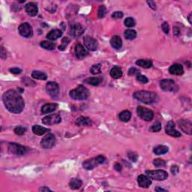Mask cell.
<instances>
[{
    "label": "cell",
    "mask_w": 192,
    "mask_h": 192,
    "mask_svg": "<svg viewBox=\"0 0 192 192\" xmlns=\"http://www.w3.org/2000/svg\"><path fill=\"white\" fill-rule=\"evenodd\" d=\"M155 190L156 191H167L165 189H163V188H155Z\"/></svg>",
    "instance_id": "11a10c76"
},
{
    "label": "cell",
    "mask_w": 192,
    "mask_h": 192,
    "mask_svg": "<svg viewBox=\"0 0 192 192\" xmlns=\"http://www.w3.org/2000/svg\"><path fill=\"white\" fill-rule=\"evenodd\" d=\"M180 33H181V32H180V29H179V27H174V35L179 36V35H180Z\"/></svg>",
    "instance_id": "f907efd6"
},
{
    "label": "cell",
    "mask_w": 192,
    "mask_h": 192,
    "mask_svg": "<svg viewBox=\"0 0 192 192\" xmlns=\"http://www.w3.org/2000/svg\"><path fill=\"white\" fill-rule=\"evenodd\" d=\"M165 132L166 134L171 137H179L181 136L180 132H179L175 129V124L173 121H170V122L166 125L165 126Z\"/></svg>",
    "instance_id": "9a60e30c"
},
{
    "label": "cell",
    "mask_w": 192,
    "mask_h": 192,
    "mask_svg": "<svg viewBox=\"0 0 192 192\" xmlns=\"http://www.w3.org/2000/svg\"><path fill=\"white\" fill-rule=\"evenodd\" d=\"M18 31L20 35L25 38H30L33 35V30H32V27L28 23H23L20 24V27H18Z\"/></svg>",
    "instance_id": "30bf717a"
},
{
    "label": "cell",
    "mask_w": 192,
    "mask_h": 192,
    "mask_svg": "<svg viewBox=\"0 0 192 192\" xmlns=\"http://www.w3.org/2000/svg\"><path fill=\"white\" fill-rule=\"evenodd\" d=\"M125 27L131 28V27H134L136 25V21L133 17H127L125 20Z\"/></svg>",
    "instance_id": "d590c367"
},
{
    "label": "cell",
    "mask_w": 192,
    "mask_h": 192,
    "mask_svg": "<svg viewBox=\"0 0 192 192\" xmlns=\"http://www.w3.org/2000/svg\"><path fill=\"white\" fill-rule=\"evenodd\" d=\"M149 130L152 132H158V131L161 130V124L160 122H156V123L153 125Z\"/></svg>",
    "instance_id": "ab89813d"
},
{
    "label": "cell",
    "mask_w": 192,
    "mask_h": 192,
    "mask_svg": "<svg viewBox=\"0 0 192 192\" xmlns=\"http://www.w3.org/2000/svg\"><path fill=\"white\" fill-rule=\"evenodd\" d=\"M128 155H129V158H130L131 161H132L134 162H136L138 158V155H136L134 153H129V154H128Z\"/></svg>",
    "instance_id": "f6af8a7d"
},
{
    "label": "cell",
    "mask_w": 192,
    "mask_h": 192,
    "mask_svg": "<svg viewBox=\"0 0 192 192\" xmlns=\"http://www.w3.org/2000/svg\"><path fill=\"white\" fill-rule=\"evenodd\" d=\"M137 182L139 186L143 188H149V186H151L152 184L151 179L146 175H140L138 176Z\"/></svg>",
    "instance_id": "ac0fdd59"
},
{
    "label": "cell",
    "mask_w": 192,
    "mask_h": 192,
    "mask_svg": "<svg viewBox=\"0 0 192 192\" xmlns=\"http://www.w3.org/2000/svg\"><path fill=\"white\" fill-rule=\"evenodd\" d=\"M102 81H103L102 77H90V78L85 80L84 83L90 84L92 86H98Z\"/></svg>",
    "instance_id": "1f68e13d"
},
{
    "label": "cell",
    "mask_w": 192,
    "mask_h": 192,
    "mask_svg": "<svg viewBox=\"0 0 192 192\" xmlns=\"http://www.w3.org/2000/svg\"><path fill=\"white\" fill-rule=\"evenodd\" d=\"M2 100L4 104L9 112L20 113L23 111L25 103L21 96L17 91L10 89L3 94Z\"/></svg>",
    "instance_id": "6da1fadb"
},
{
    "label": "cell",
    "mask_w": 192,
    "mask_h": 192,
    "mask_svg": "<svg viewBox=\"0 0 192 192\" xmlns=\"http://www.w3.org/2000/svg\"><path fill=\"white\" fill-rule=\"evenodd\" d=\"M125 37L127 40H134L137 36V32L134 29H127L125 32Z\"/></svg>",
    "instance_id": "836d02e7"
},
{
    "label": "cell",
    "mask_w": 192,
    "mask_h": 192,
    "mask_svg": "<svg viewBox=\"0 0 192 192\" xmlns=\"http://www.w3.org/2000/svg\"><path fill=\"white\" fill-rule=\"evenodd\" d=\"M69 186H70V188L71 189L77 190L82 186V181L80 179H77V178H74V179H71Z\"/></svg>",
    "instance_id": "f1b7e54d"
},
{
    "label": "cell",
    "mask_w": 192,
    "mask_h": 192,
    "mask_svg": "<svg viewBox=\"0 0 192 192\" xmlns=\"http://www.w3.org/2000/svg\"><path fill=\"white\" fill-rule=\"evenodd\" d=\"M61 122V116L59 114H51L42 119V123L47 125H53Z\"/></svg>",
    "instance_id": "4fadbf2b"
},
{
    "label": "cell",
    "mask_w": 192,
    "mask_h": 192,
    "mask_svg": "<svg viewBox=\"0 0 192 192\" xmlns=\"http://www.w3.org/2000/svg\"><path fill=\"white\" fill-rule=\"evenodd\" d=\"M101 71V64H95L90 68V72L92 74H98Z\"/></svg>",
    "instance_id": "e575fe53"
},
{
    "label": "cell",
    "mask_w": 192,
    "mask_h": 192,
    "mask_svg": "<svg viewBox=\"0 0 192 192\" xmlns=\"http://www.w3.org/2000/svg\"><path fill=\"white\" fill-rule=\"evenodd\" d=\"M58 108V104L56 103L53 104H44V106L41 108V113L42 114H47L50 113L56 110Z\"/></svg>",
    "instance_id": "44dd1931"
},
{
    "label": "cell",
    "mask_w": 192,
    "mask_h": 192,
    "mask_svg": "<svg viewBox=\"0 0 192 192\" xmlns=\"http://www.w3.org/2000/svg\"><path fill=\"white\" fill-rule=\"evenodd\" d=\"M169 72L173 75H182L184 73V69H183L182 65L180 64L176 63L174 65H171L169 68Z\"/></svg>",
    "instance_id": "d6986e66"
},
{
    "label": "cell",
    "mask_w": 192,
    "mask_h": 192,
    "mask_svg": "<svg viewBox=\"0 0 192 192\" xmlns=\"http://www.w3.org/2000/svg\"><path fill=\"white\" fill-rule=\"evenodd\" d=\"M39 191H51V190L47 187H42L39 188Z\"/></svg>",
    "instance_id": "db71d44e"
},
{
    "label": "cell",
    "mask_w": 192,
    "mask_h": 192,
    "mask_svg": "<svg viewBox=\"0 0 192 192\" xmlns=\"http://www.w3.org/2000/svg\"><path fill=\"white\" fill-rule=\"evenodd\" d=\"M62 35V32L60 29H53L47 35V39L51 40V41H54V40L59 39Z\"/></svg>",
    "instance_id": "cb8c5ba5"
},
{
    "label": "cell",
    "mask_w": 192,
    "mask_h": 192,
    "mask_svg": "<svg viewBox=\"0 0 192 192\" xmlns=\"http://www.w3.org/2000/svg\"><path fill=\"white\" fill-rule=\"evenodd\" d=\"M188 19V21H189V23L191 24L192 23V22H191V14H190Z\"/></svg>",
    "instance_id": "9f6ffc18"
},
{
    "label": "cell",
    "mask_w": 192,
    "mask_h": 192,
    "mask_svg": "<svg viewBox=\"0 0 192 192\" xmlns=\"http://www.w3.org/2000/svg\"><path fill=\"white\" fill-rule=\"evenodd\" d=\"M137 113L143 120L151 121L154 117V113L153 110H149L142 106H138L137 108Z\"/></svg>",
    "instance_id": "52a82bcc"
},
{
    "label": "cell",
    "mask_w": 192,
    "mask_h": 192,
    "mask_svg": "<svg viewBox=\"0 0 192 192\" xmlns=\"http://www.w3.org/2000/svg\"><path fill=\"white\" fill-rule=\"evenodd\" d=\"M110 76L114 79H119L122 76V68L119 66H114L110 70Z\"/></svg>",
    "instance_id": "484cf974"
},
{
    "label": "cell",
    "mask_w": 192,
    "mask_h": 192,
    "mask_svg": "<svg viewBox=\"0 0 192 192\" xmlns=\"http://www.w3.org/2000/svg\"><path fill=\"white\" fill-rule=\"evenodd\" d=\"M112 18L115 19V20H118V19L122 18L123 17V13L122 11H116L113 14H112L111 15Z\"/></svg>",
    "instance_id": "7bdbcfd3"
},
{
    "label": "cell",
    "mask_w": 192,
    "mask_h": 192,
    "mask_svg": "<svg viewBox=\"0 0 192 192\" xmlns=\"http://www.w3.org/2000/svg\"><path fill=\"white\" fill-rule=\"evenodd\" d=\"M32 77L36 80H46L47 76L45 73L39 71H34L32 73Z\"/></svg>",
    "instance_id": "4dcf8cb0"
},
{
    "label": "cell",
    "mask_w": 192,
    "mask_h": 192,
    "mask_svg": "<svg viewBox=\"0 0 192 192\" xmlns=\"http://www.w3.org/2000/svg\"><path fill=\"white\" fill-rule=\"evenodd\" d=\"M153 164L156 167H164V166L166 165V162H165V161L162 160V159L157 158L153 161Z\"/></svg>",
    "instance_id": "f35d334b"
},
{
    "label": "cell",
    "mask_w": 192,
    "mask_h": 192,
    "mask_svg": "<svg viewBox=\"0 0 192 192\" xmlns=\"http://www.w3.org/2000/svg\"><path fill=\"white\" fill-rule=\"evenodd\" d=\"M84 45L89 51H95L98 49V43L97 40L91 36H86L84 39Z\"/></svg>",
    "instance_id": "7c38bea8"
},
{
    "label": "cell",
    "mask_w": 192,
    "mask_h": 192,
    "mask_svg": "<svg viewBox=\"0 0 192 192\" xmlns=\"http://www.w3.org/2000/svg\"><path fill=\"white\" fill-rule=\"evenodd\" d=\"M71 98L77 101H84L89 96V91L83 85H79L75 89H72L69 92Z\"/></svg>",
    "instance_id": "3957f363"
},
{
    "label": "cell",
    "mask_w": 192,
    "mask_h": 192,
    "mask_svg": "<svg viewBox=\"0 0 192 192\" xmlns=\"http://www.w3.org/2000/svg\"><path fill=\"white\" fill-rule=\"evenodd\" d=\"M70 42V39L68 38H64L62 40V44L59 47V51H65V49L66 48V47L68 46V44Z\"/></svg>",
    "instance_id": "74e56055"
},
{
    "label": "cell",
    "mask_w": 192,
    "mask_h": 192,
    "mask_svg": "<svg viewBox=\"0 0 192 192\" xmlns=\"http://www.w3.org/2000/svg\"><path fill=\"white\" fill-rule=\"evenodd\" d=\"M56 144V137L53 134H48L41 140V145L44 149H51Z\"/></svg>",
    "instance_id": "8fae6325"
},
{
    "label": "cell",
    "mask_w": 192,
    "mask_h": 192,
    "mask_svg": "<svg viewBox=\"0 0 192 192\" xmlns=\"http://www.w3.org/2000/svg\"><path fill=\"white\" fill-rule=\"evenodd\" d=\"M139 73H140V71L137 70V69L135 68H131L129 70V75H130V76L135 75V74L138 75V74Z\"/></svg>",
    "instance_id": "bcb514c9"
},
{
    "label": "cell",
    "mask_w": 192,
    "mask_h": 192,
    "mask_svg": "<svg viewBox=\"0 0 192 192\" xmlns=\"http://www.w3.org/2000/svg\"><path fill=\"white\" fill-rule=\"evenodd\" d=\"M107 14V8L104 6H101L98 8V17L99 18H103L105 17Z\"/></svg>",
    "instance_id": "8d00e7d4"
},
{
    "label": "cell",
    "mask_w": 192,
    "mask_h": 192,
    "mask_svg": "<svg viewBox=\"0 0 192 192\" xmlns=\"http://www.w3.org/2000/svg\"><path fill=\"white\" fill-rule=\"evenodd\" d=\"M74 52H75V55H76V56H77V58L80 59H84V57L86 56V54H87V53H86V51L84 48V47L80 44H77V45L75 46Z\"/></svg>",
    "instance_id": "ffe728a7"
},
{
    "label": "cell",
    "mask_w": 192,
    "mask_h": 192,
    "mask_svg": "<svg viewBox=\"0 0 192 192\" xmlns=\"http://www.w3.org/2000/svg\"><path fill=\"white\" fill-rule=\"evenodd\" d=\"M8 151L9 153L16 155H23L27 153L28 149L27 147L22 146L16 143H10L8 144Z\"/></svg>",
    "instance_id": "8992f818"
},
{
    "label": "cell",
    "mask_w": 192,
    "mask_h": 192,
    "mask_svg": "<svg viewBox=\"0 0 192 192\" xmlns=\"http://www.w3.org/2000/svg\"><path fill=\"white\" fill-rule=\"evenodd\" d=\"M169 148L167 146H164V145H160L153 149V153L157 155H164L167 153H168Z\"/></svg>",
    "instance_id": "d4e9b609"
},
{
    "label": "cell",
    "mask_w": 192,
    "mask_h": 192,
    "mask_svg": "<svg viewBox=\"0 0 192 192\" xmlns=\"http://www.w3.org/2000/svg\"><path fill=\"white\" fill-rule=\"evenodd\" d=\"M146 2H147V4H148L150 8H153V10L156 9L157 7H156V4H155V2H153V1H147Z\"/></svg>",
    "instance_id": "681fc988"
},
{
    "label": "cell",
    "mask_w": 192,
    "mask_h": 192,
    "mask_svg": "<svg viewBox=\"0 0 192 192\" xmlns=\"http://www.w3.org/2000/svg\"><path fill=\"white\" fill-rule=\"evenodd\" d=\"M161 28L162 30L164 31V32L165 34H168L170 32V27H169V24L167 23V22H164L161 25Z\"/></svg>",
    "instance_id": "ee69618b"
},
{
    "label": "cell",
    "mask_w": 192,
    "mask_h": 192,
    "mask_svg": "<svg viewBox=\"0 0 192 192\" xmlns=\"http://www.w3.org/2000/svg\"><path fill=\"white\" fill-rule=\"evenodd\" d=\"M170 171H171V173L174 174V175H176V174L179 172V167L176 165H173L170 168Z\"/></svg>",
    "instance_id": "7dc6e473"
},
{
    "label": "cell",
    "mask_w": 192,
    "mask_h": 192,
    "mask_svg": "<svg viewBox=\"0 0 192 192\" xmlns=\"http://www.w3.org/2000/svg\"><path fill=\"white\" fill-rule=\"evenodd\" d=\"M46 92L52 98H56L59 93V87L56 82H48L46 84Z\"/></svg>",
    "instance_id": "ba28073f"
},
{
    "label": "cell",
    "mask_w": 192,
    "mask_h": 192,
    "mask_svg": "<svg viewBox=\"0 0 192 192\" xmlns=\"http://www.w3.org/2000/svg\"><path fill=\"white\" fill-rule=\"evenodd\" d=\"M134 98L137 101L143 102L146 104H151L158 101V95L153 92L138 91L134 93Z\"/></svg>",
    "instance_id": "7a4b0ae2"
},
{
    "label": "cell",
    "mask_w": 192,
    "mask_h": 192,
    "mask_svg": "<svg viewBox=\"0 0 192 192\" xmlns=\"http://www.w3.org/2000/svg\"><path fill=\"white\" fill-rule=\"evenodd\" d=\"M136 64L138 66H141L144 68H150L153 66V62L148 59H138L136 62Z\"/></svg>",
    "instance_id": "83f0119b"
},
{
    "label": "cell",
    "mask_w": 192,
    "mask_h": 192,
    "mask_svg": "<svg viewBox=\"0 0 192 192\" xmlns=\"http://www.w3.org/2000/svg\"><path fill=\"white\" fill-rule=\"evenodd\" d=\"M179 127L186 134L191 135L192 134V123L190 120H186V119H182L179 121Z\"/></svg>",
    "instance_id": "2e32d148"
},
{
    "label": "cell",
    "mask_w": 192,
    "mask_h": 192,
    "mask_svg": "<svg viewBox=\"0 0 192 192\" xmlns=\"http://www.w3.org/2000/svg\"><path fill=\"white\" fill-rule=\"evenodd\" d=\"M10 72L12 74H20L22 72V70L19 68H10L9 69Z\"/></svg>",
    "instance_id": "c3c4849f"
},
{
    "label": "cell",
    "mask_w": 192,
    "mask_h": 192,
    "mask_svg": "<svg viewBox=\"0 0 192 192\" xmlns=\"http://www.w3.org/2000/svg\"><path fill=\"white\" fill-rule=\"evenodd\" d=\"M92 123L91 119L86 116H80L75 120V124L78 126H90Z\"/></svg>",
    "instance_id": "7402d4cb"
},
{
    "label": "cell",
    "mask_w": 192,
    "mask_h": 192,
    "mask_svg": "<svg viewBox=\"0 0 192 192\" xmlns=\"http://www.w3.org/2000/svg\"><path fill=\"white\" fill-rule=\"evenodd\" d=\"M84 32V29L80 23H74L70 25L69 34L74 37H79Z\"/></svg>",
    "instance_id": "5bb4252c"
},
{
    "label": "cell",
    "mask_w": 192,
    "mask_h": 192,
    "mask_svg": "<svg viewBox=\"0 0 192 192\" xmlns=\"http://www.w3.org/2000/svg\"><path fill=\"white\" fill-rule=\"evenodd\" d=\"M32 131H33L34 134H36V135L41 136L45 134L46 132H47L48 129L44 127H42L41 125H34L32 127Z\"/></svg>",
    "instance_id": "4316f807"
},
{
    "label": "cell",
    "mask_w": 192,
    "mask_h": 192,
    "mask_svg": "<svg viewBox=\"0 0 192 192\" xmlns=\"http://www.w3.org/2000/svg\"><path fill=\"white\" fill-rule=\"evenodd\" d=\"M0 56H1L2 59H6L7 57L6 51H5L4 47H1V55H0Z\"/></svg>",
    "instance_id": "816d5d0a"
},
{
    "label": "cell",
    "mask_w": 192,
    "mask_h": 192,
    "mask_svg": "<svg viewBox=\"0 0 192 192\" xmlns=\"http://www.w3.org/2000/svg\"><path fill=\"white\" fill-rule=\"evenodd\" d=\"M114 168L117 171H121L122 170V165L119 163H116L115 165H114Z\"/></svg>",
    "instance_id": "f5cc1de1"
},
{
    "label": "cell",
    "mask_w": 192,
    "mask_h": 192,
    "mask_svg": "<svg viewBox=\"0 0 192 192\" xmlns=\"http://www.w3.org/2000/svg\"><path fill=\"white\" fill-rule=\"evenodd\" d=\"M41 47H43L44 49L47 50V51H53L56 47V44L54 43L51 42V41H41V44H40Z\"/></svg>",
    "instance_id": "d6a6232c"
},
{
    "label": "cell",
    "mask_w": 192,
    "mask_h": 192,
    "mask_svg": "<svg viewBox=\"0 0 192 192\" xmlns=\"http://www.w3.org/2000/svg\"><path fill=\"white\" fill-rule=\"evenodd\" d=\"M137 81H139L140 83H141V84H147L149 81L146 76H143V75H137Z\"/></svg>",
    "instance_id": "b9f144b4"
},
{
    "label": "cell",
    "mask_w": 192,
    "mask_h": 192,
    "mask_svg": "<svg viewBox=\"0 0 192 192\" xmlns=\"http://www.w3.org/2000/svg\"><path fill=\"white\" fill-rule=\"evenodd\" d=\"M110 44L115 49L118 50L120 49L122 46V39L119 35H114L110 39Z\"/></svg>",
    "instance_id": "603a6c76"
},
{
    "label": "cell",
    "mask_w": 192,
    "mask_h": 192,
    "mask_svg": "<svg viewBox=\"0 0 192 192\" xmlns=\"http://www.w3.org/2000/svg\"><path fill=\"white\" fill-rule=\"evenodd\" d=\"M160 86L165 92H174L178 89L176 83L172 80H162L160 81Z\"/></svg>",
    "instance_id": "9c48e42d"
},
{
    "label": "cell",
    "mask_w": 192,
    "mask_h": 192,
    "mask_svg": "<svg viewBox=\"0 0 192 192\" xmlns=\"http://www.w3.org/2000/svg\"><path fill=\"white\" fill-rule=\"evenodd\" d=\"M146 174L151 179L156 181L165 180L168 177V174L162 170H146Z\"/></svg>",
    "instance_id": "5b68a950"
},
{
    "label": "cell",
    "mask_w": 192,
    "mask_h": 192,
    "mask_svg": "<svg viewBox=\"0 0 192 192\" xmlns=\"http://www.w3.org/2000/svg\"><path fill=\"white\" fill-rule=\"evenodd\" d=\"M27 131V129L22 126H17L14 129V133L17 135H23Z\"/></svg>",
    "instance_id": "60d3db41"
},
{
    "label": "cell",
    "mask_w": 192,
    "mask_h": 192,
    "mask_svg": "<svg viewBox=\"0 0 192 192\" xmlns=\"http://www.w3.org/2000/svg\"><path fill=\"white\" fill-rule=\"evenodd\" d=\"M119 118L122 122H129L131 118V112L129 111V110H123V111L121 112V113H119Z\"/></svg>",
    "instance_id": "f546056e"
},
{
    "label": "cell",
    "mask_w": 192,
    "mask_h": 192,
    "mask_svg": "<svg viewBox=\"0 0 192 192\" xmlns=\"http://www.w3.org/2000/svg\"><path fill=\"white\" fill-rule=\"evenodd\" d=\"M105 160H106V158L104 155H98L96 158H92L85 161L83 163V167H84V169L90 170L94 169L99 164H103L105 161Z\"/></svg>",
    "instance_id": "277c9868"
},
{
    "label": "cell",
    "mask_w": 192,
    "mask_h": 192,
    "mask_svg": "<svg viewBox=\"0 0 192 192\" xmlns=\"http://www.w3.org/2000/svg\"><path fill=\"white\" fill-rule=\"evenodd\" d=\"M25 9L28 15L31 17L36 16L39 12V8H38L37 4L35 2L27 3L25 6Z\"/></svg>",
    "instance_id": "e0dca14e"
}]
</instances>
